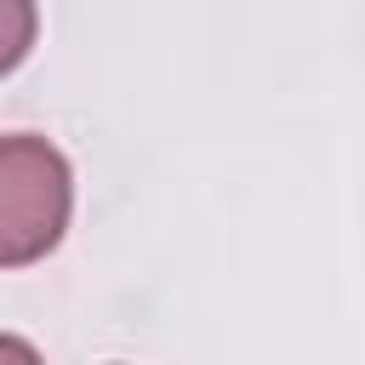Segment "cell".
<instances>
[{
	"instance_id": "6da1fadb",
	"label": "cell",
	"mask_w": 365,
	"mask_h": 365,
	"mask_svg": "<svg viewBox=\"0 0 365 365\" xmlns=\"http://www.w3.org/2000/svg\"><path fill=\"white\" fill-rule=\"evenodd\" d=\"M74 211V171L34 131L0 137V268H29L57 251Z\"/></svg>"
},
{
	"instance_id": "7a4b0ae2",
	"label": "cell",
	"mask_w": 365,
	"mask_h": 365,
	"mask_svg": "<svg viewBox=\"0 0 365 365\" xmlns=\"http://www.w3.org/2000/svg\"><path fill=\"white\" fill-rule=\"evenodd\" d=\"M34 29H40V6L34 0H0V80L29 57Z\"/></svg>"
}]
</instances>
